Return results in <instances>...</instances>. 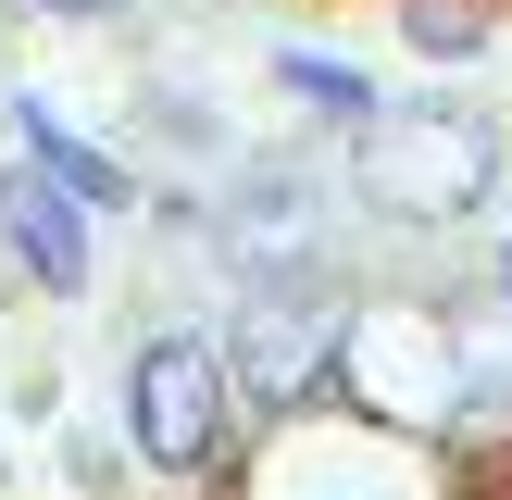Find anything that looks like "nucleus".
Here are the masks:
<instances>
[{
    "label": "nucleus",
    "instance_id": "nucleus-1",
    "mask_svg": "<svg viewBox=\"0 0 512 500\" xmlns=\"http://www.w3.org/2000/svg\"><path fill=\"white\" fill-rule=\"evenodd\" d=\"M250 500H450V463L425 425H388V413L325 388L300 413H263Z\"/></svg>",
    "mask_w": 512,
    "mask_h": 500
},
{
    "label": "nucleus",
    "instance_id": "nucleus-2",
    "mask_svg": "<svg viewBox=\"0 0 512 500\" xmlns=\"http://www.w3.org/2000/svg\"><path fill=\"white\" fill-rule=\"evenodd\" d=\"M500 188V125L463 100H375L350 125V200L388 225H463Z\"/></svg>",
    "mask_w": 512,
    "mask_h": 500
},
{
    "label": "nucleus",
    "instance_id": "nucleus-3",
    "mask_svg": "<svg viewBox=\"0 0 512 500\" xmlns=\"http://www.w3.org/2000/svg\"><path fill=\"white\" fill-rule=\"evenodd\" d=\"M338 338H350V300L325 288V263H263V275H238L225 375H238L250 413H300V400L338 388Z\"/></svg>",
    "mask_w": 512,
    "mask_h": 500
},
{
    "label": "nucleus",
    "instance_id": "nucleus-4",
    "mask_svg": "<svg viewBox=\"0 0 512 500\" xmlns=\"http://www.w3.org/2000/svg\"><path fill=\"white\" fill-rule=\"evenodd\" d=\"M238 375H225V338H200V325H163V338H138V363H125V450H138L150 475H213L225 450H238Z\"/></svg>",
    "mask_w": 512,
    "mask_h": 500
},
{
    "label": "nucleus",
    "instance_id": "nucleus-5",
    "mask_svg": "<svg viewBox=\"0 0 512 500\" xmlns=\"http://www.w3.org/2000/svg\"><path fill=\"white\" fill-rule=\"evenodd\" d=\"M338 400L388 425H463V363H450V300H363L338 338Z\"/></svg>",
    "mask_w": 512,
    "mask_h": 500
},
{
    "label": "nucleus",
    "instance_id": "nucleus-6",
    "mask_svg": "<svg viewBox=\"0 0 512 500\" xmlns=\"http://www.w3.org/2000/svg\"><path fill=\"white\" fill-rule=\"evenodd\" d=\"M325 175L313 163H288V150H275V163H238V200H225V225H213V250L238 275H263V263H325Z\"/></svg>",
    "mask_w": 512,
    "mask_h": 500
},
{
    "label": "nucleus",
    "instance_id": "nucleus-7",
    "mask_svg": "<svg viewBox=\"0 0 512 500\" xmlns=\"http://www.w3.org/2000/svg\"><path fill=\"white\" fill-rule=\"evenodd\" d=\"M0 238H13V263L38 275L50 300H75V288H88V263H100V213L63 188V175H38V163L0 175Z\"/></svg>",
    "mask_w": 512,
    "mask_h": 500
},
{
    "label": "nucleus",
    "instance_id": "nucleus-8",
    "mask_svg": "<svg viewBox=\"0 0 512 500\" xmlns=\"http://www.w3.org/2000/svg\"><path fill=\"white\" fill-rule=\"evenodd\" d=\"M13 150H25L38 175H63V188L88 200V213H125V200H138V175H125L113 150H88L63 113H50V100H13Z\"/></svg>",
    "mask_w": 512,
    "mask_h": 500
},
{
    "label": "nucleus",
    "instance_id": "nucleus-9",
    "mask_svg": "<svg viewBox=\"0 0 512 500\" xmlns=\"http://www.w3.org/2000/svg\"><path fill=\"white\" fill-rule=\"evenodd\" d=\"M275 88H288V100H313L338 138L375 113V75H363V63H338V50H275Z\"/></svg>",
    "mask_w": 512,
    "mask_h": 500
},
{
    "label": "nucleus",
    "instance_id": "nucleus-10",
    "mask_svg": "<svg viewBox=\"0 0 512 500\" xmlns=\"http://www.w3.org/2000/svg\"><path fill=\"white\" fill-rule=\"evenodd\" d=\"M400 38H413L425 63H475V50L500 38V0H400Z\"/></svg>",
    "mask_w": 512,
    "mask_h": 500
},
{
    "label": "nucleus",
    "instance_id": "nucleus-11",
    "mask_svg": "<svg viewBox=\"0 0 512 500\" xmlns=\"http://www.w3.org/2000/svg\"><path fill=\"white\" fill-rule=\"evenodd\" d=\"M50 25H100V13H125V0H38Z\"/></svg>",
    "mask_w": 512,
    "mask_h": 500
},
{
    "label": "nucleus",
    "instance_id": "nucleus-12",
    "mask_svg": "<svg viewBox=\"0 0 512 500\" xmlns=\"http://www.w3.org/2000/svg\"><path fill=\"white\" fill-rule=\"evenodd\" d=\"M488 288H500V300H512V238H500V250H488Z\"/></svg>",
    "mask_w": 512,
    "mask_h": 500
}]
</instances>
